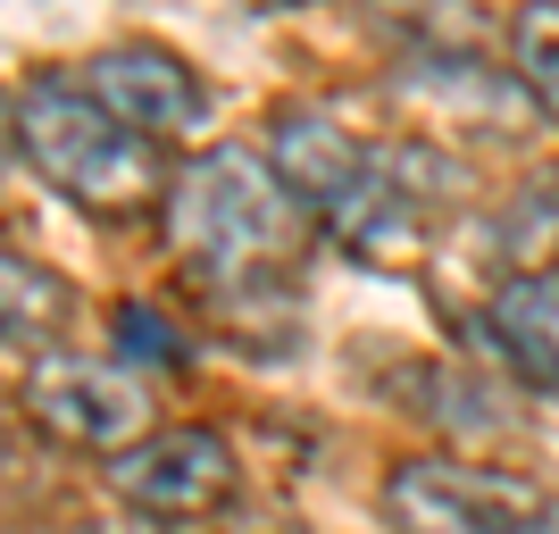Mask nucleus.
<instances>
[{
	"instance_id": "10",
	"label": "nucleus",
	"mask_w": 559,
	"mask_h": 534,
	"mask_svg": "<svg viewBox=\"0 0 559 534\" xmlns=\"http://www.w3.org/2000/svg\"><path fill=\"white\" fill-rule=\"evenodd\" d=\"M510 75H518V93L559 126V0H526L510 17Z\"/></svg>"
},
{
	"instance_id": "5",
	"label": "nucleus",
	"mask_w": 559,
	"mask_h": 534,
	"mask_svg": "<svg viewBox=\"0 0 559 534\" xmlns=\"http://www.w3.org/2000/svg\"><path fill=\"white\" fill-rule=\"evenodd\" d=\"M17 410L43 426L50 442H68V451H134L151 435V393H142L134 368H117V359H75V351H50L34 359L17 384Z\"/></svg>"
},
{
	"instance_id": "6",
	"label": "nucleus",
	"mask_w": 559,
	"mask_h": 534,
	"mask_svg": "<svg viewBox=\"0 0 559 534\" xmlns=\"http://www.w3.org/2000/svg\"><path fill=\"white\" fill-rule=\"evenodd\" d=\"M109 493L134 518L159 526H201L234 501V442L217 426H151L134 451L109 460Z\"/></svg>"
},
{
	"instance_id": "11",
	"label": "nucleus",
	"mask_w": 559,
	"mask_h": 534,
	"mask_svg": "<svg viewBox=\"0 0 559 534\" xmlns=\"http://www.w3.org/2000/svg\"><path fill=\"white\" fill-rule=\"evenodd\" d=\"M117 359L176 376V368L192 359V343H185V325L167 318V309H151V301H117Z\"/></svg>"
},
{
	"instance_id": "8",
	"label": "nucleus",
	"mask_w": 559,
	"mask_h": 534,
	"mask_svg": "<svg viewBox=\"0 0 559 534\" xmlns=\"http://www.w3.org/2000/svg\"><path fill=\"white\" fill-rule=\"evenodd\" d=\"M485 325H492V351L518 384L535 393H559V276L551 268H518V276L492 284L485 301Z\"/></svg>"
},
{
	"instance_id": "13",
	"label": "nucleus",
	"mask_w": 559,
	"mask_h": 534,
	"mask_svg": "<svg viewBox=\"0 0 559 534\" xmlns=\"http://www.w3.org/2000/svg\"><path fill=\"white\" fill-rule=\"evenodd\" d=\"M251 534H309V526H293V518H259Z\"/></svg>"
},
{
	"instance_id": "9",
	"label": "nucleus",
	"mask_w": 559,
	"mask_h": 534,
	"mask_svg": "<svg viewBox=\"0 0 559 534\" xmlns=\"http://www.w3.org/2000/svg\"><path fill=\"white\" fill-rule=\"evenodd\" d=\"M0 301H9V351H34V359H50V343L68 334V284L50 276L43 259L9 251L0 259Z\"/></svg>"
},
{
	"instance_id": "12",
	"label": "nucleus",
	"mask_w": 559,
	"mask_h": 534,
	"mask_svg": "<svg viewBox=\"0 0 559 534\" xmlns=\"http://www.w3.org/2000/svg\"><path fill=\"white\" fill-rule=\"evenodd\" d=\"M75 534H176V526H159V518H93V526H75Z\"/></svg>"
},
{
	"instance_id": "2",
	"label": "nucleus",
	"mask_w": 559,
	"mask_h": 534,
	"mask_svg": "<svg viewBox=\"0 0 559 534\" xmlns=\"http://www.w3.org/2000/svg\"><path fill=\"white\" fill-rule=\"evenodd\" d=\"M318 217L293 201L276 159L201 151L167 192V242L217 301H284Z\"/></svg>"
},
{
	"instance_id": "1",
	"label": "nucleus",
	"mask_w": 559,
	"mask_h": 534,
	"mask_svg": "<svg viewBox=\"0 0 559 534\" xmlns=\"http://www.w3.org/2000/svg\"><path fill=\"white\" fill-rule=\"evenodd\" d=\"M267 159H276V176L293 185V201L318 217V234L343 242L350 259H368V268H401V259L418 251L426 210H443L435 192L460 185V167H451L443 151L359 142L318 109H276Z\"/></svg>"
},
{
	"instance_id": "4",
	"label": "nucleus",
	"mask_w": 559,
	"mask_h": 534,
	"mask_svg": "<svg viewBox=\"0 0 559 534\" xmlns=\"http://www.w3.org/2000/svg\"><path fill=\"white\" fill-rule=\"evenodd\" d=\"M384 526L393 534H559V493L510 467L476 460H401L384 476Z\"/></svg>"
},
{
	"instance_id": "7",
	"label": "nucleus",
	"mask_w": 559,
	"mask_h": 534,
	"mask_svg": "<svg viewBox=\"0 0 559 534\" xmlns=\"http://www.w3.org/2000/svg\"><path fill=\"white\" fill-rule=\"evenodd\" d=\"M84 84H93L100 100H109L134 134L151 142H176L201 126V109H210V93H201V75L176 59V50L159 43H117V50H93L84 59Z\"/></svg>"
},
{
	"instance_id": "3",
	"label": "nucleus",
	"mask_w": 559,
	"mask_h": 534,
	"mask_svg": "<svg viewBox=\"0 0 559 534\" xmlns=\"http://www.w3.org/2000/svg\"><path fill=\"white\" fill-rule=\"evenodd\" d=\"M9 134H17V159L50 192H68L75 210H93V217H142L176 192L167 142L134 134L84 75H34V84H17Z\"/></svg>"
}]
</instances>
